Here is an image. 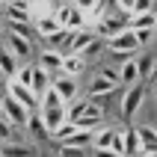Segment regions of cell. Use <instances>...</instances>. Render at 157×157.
I'll return each mask as SVG.
<instances>
[{
	"label": "cell",
	"instance_id": "6da1fadb",
	"mask_svg": "<svg viewBox=\"0 0 157 157\" xmlns=\"http://www.w3.org/2000/svg\"><path fill=\"white\" fill-rule=\"evenodd\" d=\"M0 113H3V119H6L12 128H24L30 110H27L21 101H15L12 95H6V98H0Z\"/></svg>",
	"mask_w": 157,
	"mask_h": 157
},
{
	"label": "cell",
	"instance_id": "7a4b0ae2",
	"mask_svg": "<svg viewBox=\"0 0 157 157\" xmlns=\"http://www.w3.org/2000/svg\"><path fill=\"white\" fill-rule=\"evenodd\" d=\"M53 18L59 21V27H65V30H83V12H80L77 6H71V3H62V6L53 9Z\"/></svg>",
	"mask_w": 157,
	"mask_h": 157
},
{
	"label": "cell",
	"instance_id": "3957f363",
	"mask_svg": "<svg viewBox=\"0 0 157 157\" xmlns=\"http://www.w3.org/2000/svg\"><path fill=\"white\" fill-rule=\"evenodd\" d=\"M107 48L113 53H136V48H140V42H136V33H133L131 27H124L122 33H116L107 39Z\"/></svg>",
	"mask_w": 157,
	"mask_h": 157
},
{
	"label": "cell",
	"instance_id": "277c9868",
	"mask_svg": "<svg viewBox=\"0 0 157 157\" xmlns=\"http://www.w3.org/2000/svg\"><path fill=\"white\" fill-rule=\"evenodd\" d=\"M51 89L62 98V104H71L77 98V77H68V74L56 71V77H51Z\"/></svg>",
	"mask_w": 157,
	"mask_h": 157
},
{
	"label": "cell",
	"instance_id": "5b68a950",
	"mask_svg": "<svg viewBox=\"0 0 157 157\" xmlns=\"http://www.w3.org/2000/svg\"><path fill=\"white\" fill-rule=\"evenodd\" d=\"M142 101H145V89H142L140 83L128 86V89H124V98H122V116H124V119H133L136 110L142 107Z\"/></svg>",
	"mask_w": 157,
	"mask_h": 157
},
{
	"label": "cell",
	"instance_id": "8992f818",
	"mask_svg": "<svg viewBox=\"0 0 157 157\" xmlns=\"http://www.w3.org/2000/svg\"><path fill=\"white\" fill-rule=\"evenodd\" d=\"M12 56H15L18 62H27L30 59V53H33V44H30V39L27 36H18V33H9V39H6V44H3Z\"/></svg>",
	"mask_w": 157,
	"mask_h": 157
},
{
	"label": "cell",
	"instance_id": "52a82bcc",
	"mask_svg": "<svg viewBox=\"0 0 157 157\" xmlns=\"http://www.w3.org/2000/svg\"><path fill=\"white\" fill-rule=\"evenodd\" d=\"M6 95H12L15 101H21L27 110H39V98L33 95V89H30V86H21L18 80H9V83H6Z\"/></svg>",
	"mask_w": 157,
	"mask_h": 157
},
{
	"label": "cell",
	"instance_id": "ba28073f",
	"mask_svg": "<svg viewBox=\"0 0 157 157\" xmlns=\"http://www.w3.org/2000/svg\"><path fill=\"white\" fill-rule=\"evenodd\" d=\"M39 113H42V122H44V128H48V133H53L62 122H68V119H65V104H48V107H42Z\"/></svg>",
	"mask_w": 157,
	"mask_h": 157
},
{
	"label": "cell",
	"instance_id": "9c48e42d",
	"mask_svg": "<svg viewBox=\"0 0 157 157\" xmlns=\"http://www.w3.org/2000/svg\"><path fill=\"white\" fill-rule=\"evenodd\" d=\"M59 71H62V74H68V77H80V74L86 71V56H83V53H65Z\"/></svg>",
	"mask_w": 157,
	"mask_h": 157
},
{
	"label": "cell",
	"instance_id": "30bf717a",
	"mask_svg": "<svg viewBox=\"0 0 157 157\" xmlns=\"http://www.w3.org/2000/svg\"><path fill=\"white\" fill-rule=\"evenodd\" d=\"M30 89H33L36 98H42L48 89H51V71H44L42 65H33V80H30Z\"/></svg>",
	"mask_w": 157,
	"mask_h": 157
},
{
	"label": "cell",
	"instance_id": "8fae6325",
	"mask_svg": "<svg viewBox=\"0 0 157 157\" xmlns=\"http://www.w3.org/2000/svg\"><path fill=\"white\" fill-rule=\"evenodd\" d=\"M128 27L131 30H151V27H157V12L154 9L151 12H133L128 18Z\"/></svg>",
	"mask_w": 157,
	"mask_h": 157
},
{
	"label": "cell",
	"instance_id": "7c38bea8",
	"mask_svg": "<svg viewBox=\"0 0 157 157\" xmlns=\"http://www.w3.org/2000/svg\"><path fill=\"white\" fill-rule=\"evenodd\" d=\"M136 133H140V140H142V151H140V154H145V151L157 154V128H151V124H140Z\"/></svg>",
	"mask_w": 157,
	"mask_h": 157
},
{
	"label": "cell",
	"instance_id": "4fadbf2b",
	"mask_svg": "<svg viewBox=\"0 0 157 157\" xmlns=\"http://www.w3.org/2000/svg\"><path fill=\"white\" fill-rule=\"evenodd\" d=\"M124 136V157H140L142 151V140H140V133H136V128H128V131H122Z\"/></svg>",
	"mask_w": 157,
	"mask_h": 157
},
{
	"label": "cell",
	"instance_id": "5bb4252c",
	"mask_svg": "<svg viewBox=\"0 0 157 157\" xmlns=\"http://www.w3.org/2000/svg\"><path fill=\"white\" fill-rule=\"evenodd\" d=\"M36 65H42L44 71H51V74H56V71H59V65H62V53L59 51H42V56H39V62H36Z\"/></svg>",
	"mask_w": 157,
	"mask_h": 157
},
{
	"label": "cell",
	"instance_id": "9a60e30c",
	"mask_svg": "<svg viewBox=\"0 0 157 157\" xmlns=\"http://www.w3.org/2000/svg\"><path fill=\"white\" fill-rule=\"evenodd\" d=\"M15 71H18V59L0 44V74H6V77L12 80V77H15Z\"/></svg>",
	"mask_w": 157,
	"mask_h": 157
},
{
	"label": "cell",
	"instance_id": "2e32d148",
	"mask_svg": "<svg viewBox=\"0 0 157 157\" xmlns=\"http://www.w3.org/2000/svg\"><path fill=\"white\" fill-rule=\"evenodd\" d=\"M33 24H36V36H42V39H48L51 33H56V30H59V21H56L53 15H48V18H36Z\"/></svg>",
	"mask_w": 157,
	"mask_h": 157
},
{
	"label": "cell",
	"instance_id": "e0dca14e",
	"mask_svg": "<svg viewBox=\"0 0 157 157\" xmlns=\"http://www.w3.org/2000/svg\"><path fill=\"white\" fill-rule=\"evenodd\" d=\"M119 80H122L124 86H133V83H140V71H136V59H128V62H122Z\"/></svg>",
	"mask_w": 157,
	"mask_h": 157
},
{
	"label": "cell",
	"instance_id": "ac0fdd59",
	"mask_svg": "<svg viewBox=\"0 0 157 157\" xmlns=\"http://www.w3.org/2000/svg\"><path fill=\"white\" fill-rule=\"evenodd\" d=\"M27 124H30V131H33L36 136H42V140H51V133H48V128H44L42 113H39V110H30V116H27Z\"/></svg>",
	"mask_w": 157,
	"mask_h": 157
},
{
	"label": "cell",
	"instance_id": "d6986e66",
	"mask_svg": "<svg viewBox=\"0 0 157 157\" xmlns=\"http://www.w3.org/2000/svg\"><path fill=\"white\" fill-rule=\"evenodd\" d=\"M113 89H116V83H113V80H107L104 74H101V77H95L92 83H89V98H95V95H107V92H113Z\"/></svg>",
	"mask_w": 157,
	"mask_h": 157
},
{
	"label": "cell",
	"instance_id": "ffe728a7",
	"mask_svg": "<svg viewBox=\"0 0 157 157\" xmlns=\"http://www.w3.org/2000/svg\"><path fill=\"white\" fill-rule=\"evenodd\" d=\"M113 128H101L98 131L95 128V133H92V148H110V142H113Z\"/></svg>",
	"mask_w": 157,
	"mask_h": 157
},
{
	"label": "cell",
	"instance_id": "44dd1931",
	"mask_svg": "<svg viewBox=\"0 0 157 157\" xmlns=\"http://www.w3.org/2000/svg\"><path fill=\"white\" fill-rule=\"evenodd\" d=\"M53 9H56V6H53L51 0H33L30 18H33V21H36V18H48V15H53Z\"/></svg>",
	"mask_w": 157,
	"mask_h": 157
},
{
	"label": "cell",
	"instance_id": "7402d4cb",
	"mask_svg": "<svg viewBox=\"0 0 157 157\" xmlns=\"http://www.w3.org/2000/svg\"><path fill=\"white\" fill-rule=\"evenodd\" d=\"M0 157H36L30 145H0Z\"/></svg>",
	"mask_w": 157,
	"mask_h": 157
},
{
	"label": "cell",
	"instance_id": "603a6c76",
	"mask_svg": "<svg viewBox=\"0 0 157 157\" xmlns=\"http://www.w3.org/2000/svg\"><path fill=\"white\" fill-rule=\"evenodd\" d=\"M92 133H95V131H83V128H77V131H74V136H68V140H65V145L86 148V145H92Z\"/></svg>",
	"mask_w": 157,
	"mask_h": 157
},
{
	"label": "cell",
	"instance_id": "cb8c5ba5",
	"mask_svg": "<svg viewBox=\"0 0 157 157\" xmlns=\"http://www.w3.org/2000/svg\"><path fill=\"white\" fill-rule=\"evenodd\" d=\"M154 65H157V59L154 56H140V59H136V71H140V80L142 77H151V74H154Z\"/></svg>",
	"mask_w": 157,
	"mask_h": 157
},
{
	"label": "cell",
	"instance_id": "d4e9b609",
	"mask_svg": "<svg viewBox=\"0 0 157 157\" xmlns=\"http://www.w3.org/2000/svg\"><path fill=\"white\" fill-rule=\"evenodd\" d=\"M12 80H18L21 86H30V80H33V62L18 65V71H15V77H12Z\"/></svg>",
	"mask_w": 157,
	"mask_h": 157
},
{
	"label": "cell",
	"instance_id": "484cf974",
	"mask_svg": "<svg viewBox=\"0 0 157 157\" xmlns=\"http://www.w3.org/2000/svg\"><path fill=\"white\" fill-rule=\"evenodd\" d=\"M9 33H18V36H33V30H30V24H24V21H15V18H9Z\"/></svg>",
	"mask_w": 157,
	"mask_h": 157
},
{
	"label": "cell",
	"instance_id": "4316f807",
	"mask_svg": "<svg viewBox=\"0 0 157 157\" xmlns=\"http://www.w3.org/2000/svg\"><path fill=\"white\" fill-rule=\"evenodd\" d=\"M59 154H62V157H86V148H77V145H65V142H62Z\"/></svg>",
	"mask_w": 157,
	"mask_h": 157
},
{
	"label": "cell",
	"instance_id": "83f0119b",
	"mask_svg": "<svg viewBox=\"0 0 157 157\" xmlns=\"http://www.w3.org/2000/svg\"><path fill=\"white\" fill-rule=\"evenodd\" d=\"M133 33H136V42H140V48H142V44L151 42V36L157 33V27H151V30H133Z\"/></svg>",
	"mask_w": 157,
	"mask_h": 157
},
{
	"label": "cell",
	"instance_id": "f1b7e54d",
	"mask_svg": "<svg viewBox=\"0 0 157 157\" xmlns=\"http://www.w3.org/2000/svg\"><path fill=\"white\" fill-rule=\"evenodd\" d=\"M110 148H113L116 154H124V136H122V131H116V133H113V142H110Z\"/></svg>",
	"mask_w": 157,
	"mask_h": 157
},
{
	"label": "cell",
	"instance_id": "f546056e",
	"mask_svg": "<svg viewBox=\"0 0 157 157\" xmlns=\"http://www.w3.org/2000/svg\"><path fill=\"white\" fill-rule=\"evenodd\" d=\"M151 9H154V0H133L131 15H133V12H151Z\"/></svg>",
	"mask_w": 157,
	"mask_h": 157
},
{
	"label": "cell",
	"instance_id": "4dcf8cb0",
	"mask_svg": "<svg viewBox=\"0 0 157 157\" xmlns=\"http://www.w3.org/2000/svg\"><path fill=\"white\" fill-rule=\"evenodd\" d=\"M0 140H12V124L6 122V119H3V116H0Z\"/></svg>",
	"mask_w": 157,
	"mask_h": 157
},
{
	"label": "cell",
	"instance_id": "1f68e13d",
	"mask_svg": "<svg viewBox=\"0 0 157 157\" xmlns=\"http://www.w3.org/2000/svg\"><path fill=\"white\" fill-rule=\"evenodd\" d=\"M98 3H101V0H74L71 6H77L80 12H89V9H92V6H98Z\"/></svg>",
	"mask_w": 157,
	"mask_h": 157
},
{
	"label": "cell",
	"instance_id": "d6a6232c",
	"mask_svg": "<svg viewBox=\"0 0 157 157\" xmlns=\"http://www.w3.org/2000/svg\"><path fill=\"white\" fill-rule=\"evenodd\" d=\"M116 6L122 9L124 15H131V9H133V0H116Z\"/></svg>",
	"mask_w": 157,
	"mask_h": 157
},
{
	"label": "cell",
	"instance_id": "836d02e7",
	"mask_svg": "<svg viewBox=\"0 0 157 157\" xmlns=\"http://www.w3.org/2000/svg\"><path fill=\"white\" fill-rule=\"evenodd\" d=\"M92 154H95V157H113L116 151L113 148H92Z\"/></svg>",
	"mask_w": 157,
	"mask_h": 157
},
{
	"label": "cell",
	"instance_id": "e575fe53",
	"mask_svg": "<svg viewBox=\"0 0 157 157\" xmlns=\"http://www.w3.org/2000/svg\"><path fill=\"white\" fill-rule=\"evenodd\" d=\"M140 157H157V154H151V151H145V154H140Z\"/></svg>",
	"mask_w": 157,
	"mask_h": 157
},
{
	"label": "cell",
	"instance_id": "d590c367",
	"mask_svg": "<svg viewBox=\"0 0 157 157\" xmlns=\"http://www.w3.org/2000/svg\"><path fill=\"white\" fill-rule=\"evenodd\" d=\"M113 157H124V154H113Z\"/></svg>",
	"mask_w": 157,
	"mask_h": 157
},
{
	"label": "cell",
	"instance_id": "8d00e7d4",
	"mask_svg": "<svg viewBox=\"0 0 157 157\" xmlns=\"http://www.w3.org/2000/svg\"><path fill=\"white\" fill-rule=\"evenodd\" d=\"M3 3H6V0H0V6H3Z\"/></svg>",
	"mask_w": 157,
	"mask_h": 157
},
{
	"label": "cell",
	"instance_id": "74e56055",
	"mask_svg": "<svg viewBox=\"0 0 157 157\" xmlns=\"http://www.w3.org/2000/svg\"><path fill=\"white\" fill-rule=\"evenodd\" d=\"M65 3H74V0H65Z\"/></svg>",
	"mask_w": 157,
	"mask_h": 157
},
{
	"label": "cell",
	"instance_id": "f35d334b",
	"mask_svg": "<svg viewBox=\"0 0 157 157\" xmlns=\"http://www.w3.org/2000/svg\"><path fill=\"white\" fill-rule=\"evenodd\" d=\"M0 116H3V113H0Z\"/></svg>",
	"mask_w": 157,
	"mask_h": 157
}]
</instances>
